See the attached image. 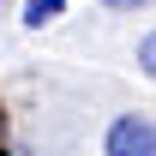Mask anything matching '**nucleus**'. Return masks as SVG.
Returning <instances> with one entry per match:
<instances>
[{
  "label": "nucleus",
  "mask_w": 156,
  "mask_h": 156,
  "mask_svg": "<svg viewBox=\"0 0 156 156\" xmlns=\"http://www.w3.org/2000/svg\"><path fill=\"white\" fill-rule=\"evenodd\" d=\"M138 66H144V78H156V30L138 42Z\"/></svg>",
  "instance_id": "3"
},
{
  "label": "nucleus",
  "mask_w": 156,
  "mask_h": 156,
  "mask_svg": "<svg viewBox=\"0 0 156 156\" xmlns=\"http://www.w3.org/2000/svg\"><path fill=\"white\" fill-rule=\"evenodd\" d=\"M102 6H108V12H138L144 0H102Z\"/></svg>",
  "instance_id": "4"
},
{
  "label": "nucleus",
  "mask_w": 156,
  "mask_h": 156,
  "mask_svg": "<svg viewBox=\"0 0 156 156\" xmlns=\"http://www.w3.org/2000/svg\"><path fill=\"white\" fill-rule=\"evenodd\" d=\"M102 156H156V120L150 114H114Z\"/></svg>",
  "instance_id": "1"
},
{
  "label": "nucleus",
  "mask_w": 156,
  "mask_h": 156,
  "mask_svg": "<svg viewBox=\"0 0 156 156\" xmlns=\"http://www.w3.org/2000/svg\"><path fill=\"white\" fill-rule=\"evenodd\" d=\"M60 12H66V0H24V24H30V30H42V24H54Z\"/></svg>",
  "instance_id": "2"
}]
</instances>
